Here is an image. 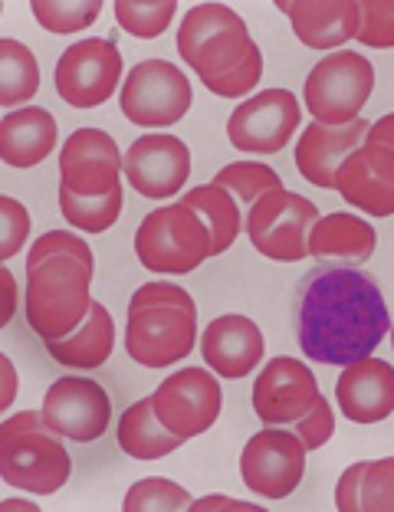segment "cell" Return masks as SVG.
<instances>
[{
    "label": "cell",
    "instance_id": "7bdbcfd3",
    "mask_svg": "<svg viewBox=\"0 0 394 512\" xmlns=\"http://www.w3.org/2000/svg\"><path fill=\"white\" fill-rule=\"evenodd\" d=\"M0 286H4V312H0V325H7L17 312V283H14V273H10L7 266L0 270Z\"/></svg>",
    "mask_w": 394,
    "mask_h": 512
},
{
    "label": "cell",
    "instance_id": "4fadbf2b",
    "mask_svg": "<svg viewBox=\"0 0 394 512\" xmlns=\"http://www.w3.org/2000/svg\"><path fill=\"white\" fill-rule=\"evenodd\" d=\"M152 404L171 434L191 440L217 424L224 394H220V381L211 368H181L158 384Z\"/></svg>",
    "mask_w": 394,
    "mask_h": 512
},
{
    "label": "cell",
    "instance_id": "7402d4cb",
    "mask_svg": "<svg viewBox=\"0 0 394 512\" xmlns=\"http://www.w3.org/2000/svg\"><path fill=\"white\" fill-rule=\"evenodd\" d=\"M280 10L293 23V33L309 50H339L358 37L362 4L358 0H283Z\"/></svg>",
    "mask_w": 394,
    "mask_h": 512
},
{
    "label": "cell",
    "instance_id": "8d00e7d4",
    "mask_svg": "<svg viewBox=\"0 0 394 512\" xmlns=\"http://www.w3.org/2000/svg\"><path fill=\"white\" fill-rule=\"evenodd\" d=\"M50 256H79L86 266H96L89 243L79 234H73V230H50V234H43L37 243H33L27 253V273L37 270V266L50 260Z\"/></svg>",
    "mask_w": 394,
    "mask_h": 512
},
{
    "label": "cell",
    "instance_id": "52a82bcc",
    "mask_svg": "<svg viewBox=\"0 0 394 512\" xmlns=\"http://www.w3.org/2000/svg\"><path fill=\"white\" fill-rule=\"evenodd\" d=\"M197 309L181 302H148L129 309L125 352L145 368H168L194 352Z\"/></svg>",
    "mask_w": 394,
    "mask_h": 512
},
{
    "label": "cell",
    "instance_id": "ba28073f",
    "mask_svg": "<svg viewBox=\"0 0 394 512\" xmlns=\"http://www.w3.org/2000/svg\"><path fill=\"white\" fill-rule=\"evenodd\" d=\"M319 220V207L296 191H270L253 201L247 214L250 243L266 260L296 263L309 256V230Z\"/></svg>",
    "mask_w": 394,
    "mask_h": 512
},
{
    "label": "cell",
    "instance_id": "8fae6325",
    "mask_svg": "<svg viewBox=\"0 0 394 512\" xmlns=\"http://www.w3.org/2000/svg\"><path fill=\"white\" fill-rule=\"evenodd\" d=\"M306 453L309 450L293 427H263L240 453V476L250 493L263 499H286L303 483Z\"/></svg>",
    "mask_w": 394,
    "mask_h": 512
},
{
    "label": "cell",
    "instance_id": "ee69618b",
    "mask_svg": "<svg viewBox=\"0 0 394 512\" xmlns=\"http://www.w3.org/2000/svg\"><path fill=\"white\" fill-rule=\"evenodd\" d=\"M365 142H375V145H388V148H394V112H388V115H381V119L368 128V138Z\"/></svg>",
    "mask_w": 394,
    "mask_h": 512
},
{
    "label": "cell",
    "instance_id": "bcb514c9",
    "mask_svg": "<svg viewBox=\"0 0 394 512\" xmlns=\"http://www.w3.org/2000/svg\"><path fill=\"white\" fill-rule=\"evenodd\" d=\"M388 335H391V345H394V325H391V332H388Z\"/></svg>",
    "mask_w": 394,
    "mask_h": 512
},
{
    "label": "cell",
    "instance_id": "83f0119b",
    "mask_svg": "<svg viewBox=\"0 0 394 512\" xmlns=\"http://www.w3.org/2000/svg\"><path fill=\"white\" fill-rule=\"evenodd\" d=\"M181 204H188L194 214H201L207 234H211V256H220L224 250H230V243H234L237 234L243 230L237 197L214 181L191 188L188 194H184Z\"/></svg>",
    "mask_w": 394,
    "mask_h": 512
},
{
    "label": "cell",
    "instance_id": "4dcf8cb0",
    "mask_svg": "<svg viewBox=\"0 0 394 512\" xmlns=\"http://www.w3.org/2000/svg\"><path fill=\"white\" fill-rule=\"evenodd\" d=\"M214 184L227 188L240 204L253 207V201H260L263 194L280 191L283 178L270 165H263V161H234V165L220 168L214 174Z\"/></svg>",
    "mask_w": 394,
    "mask_h": 512
},
{
    "label": "cell",
    "instance_id": "ab89813d",
    "mask_svg": "<svg viewBox=\"0 0 394 512\" xmlns=\"http://www.w3.org/2000/svg\"><path fill=\"white\" fill-rule=\"evenodd\" d=\"M148 302H181V306H194L191 293H184V289L175 286V283H145L142 289H135L129 309L148 306Z\"/></svg>",
    "mask_w": 394,
    "mask_h": 512
},
{
    "label": "cell",
    "instance_id": "1f68e13d",
    "mask_svg": "<svg viewBox=\"0 0 394 512\" xmlns=\"http://www.w3.org/2000/svg\"><path fill=\"white\" fill-rule=\"evenodd\" d=\"M178 14L175 0H119L115 4V20L135 40L161 37Z\"/></svg>",
    "mask_w": 394,
    "mask_h": 512
},
{
    "label": "cell",
    "instance_id": "d6986e66",
    "mask_svg": "<svg viewBox=\"0 0 394 512\" xmlns=\"http://www.w3.org/2000/svg\"><path fill=\"white\" fill-rule=\"evenodd\" d=\"M201 355L214 375L247 378L250 371L263 365L266 339L257 322L230 312V316H217L214 322H207L201 335Z\"/></svg>",
    "mask_w": 394,
    "mask_h": 512
},
{
    "label": "cell",
    "instance_id": "8992f818",
    "mask_svg": "<svg viewBox=\"0 0 394 512\" xmlns=\"http://www.w3.org/2000/svg\"><path fill=\"white\" fill-rule=\"evenodd\" d=\"M375 92V66L355 50H335L309 69L303 99L312 122L349 125L362 119L365 102Z\"/></svg>",
    "mask_w": 394,
    "mask_h": 512
},
{
    "label": "cell",
    "instance_id": "ffe728a7",
    "mask_svg": "<svg viewBox=\"0 0 394 512\" xmlns=\"http://www.w3.org/2000/svg\"><path fill=\"white\" fill-rule=\"evenodd\" d=\"M335 401L352 424L385 421L394 414V365L372 355L345 365L335 381Z\"/></svg>",
    "mask_w": 394,
    "mask_h": 512
},
{
    "label": "cell",
    "instance_id": "6da1fadb",
    "mask_svg": "<svg viewBox=\"0 0 394 512\" xmlns=\"http://www.w3.org/2000/svg\"><path fill=\"white\" fill-rule=\"evenodd\" d=\"M299 348L319 365L362 362L391 332L378 283L342 263H319L296 286Z\"/></svg>",
    "mask_w": 394,
    "mask_h": 512
},
{
    "label": "cell",
    "instance_id": "7a4b0ae2",
    "mask_svg": "<svg viewBox=\"0 0 394 512\" xmlns=\"http://www.w3.org/2000/svg\"><path fill=\"white\" fill-rule=\"evenodd\" d=\"M69 473L73 460L43 411L10 414L0 424V480L10 490L53 496L66 486Z\"/></svg>",
    "mask_w": 394,
    "mask_h": 512
},
{
    "label": "cell",
    "instance_id": "d6a6232c",
    "mask_svg": "<svg viewBox=\"0 0 394 512\" xmlns=\"http://www.w3.org/2000/svg\"><path fill=\"white\" fill-rule=\"evenodd\" d=\"M191 493L181 483L165 480V476H148L129 486L122 499L125 512H184L191 509Z\"/></svg>",
    "mask_w": 394,
    "mask_h": 512
},
{
    "label": "cell",
    "instance_id": "ac0fdd59",
    "mask_svg": "<svg viewBox=\"0 0 394 512\" xmlns=\"http://www.w3.org/2000/svg\"><path fill=\"white\" fill-rule=\"evenodd\" d=\"M335 191L368 217L394 214V148L362 142L335 174Z\"/></svg>",
    "mask_w": 394,
    "mask_h": 512
},
{
    "label": "cell",
    "instance_id": "f546056e",
    "mask_svg": "<svg viewBox=\"0 0 394 512\" xmlns=\"http://www.w3.org/2000/svg\"><path fill=\"white\" fill-rule=\"evenodd\" d=\"M122 197V184L102 197H79L60 184V214L66 217L69 227L86 230V234H106L122 214Z\"/></svg>",
    "mask_w": 394,
    "mask_h": 512
},
{
    "label": "cell",
    "instance_id": "d4e9b609",
    "mask_svg": "<svg viewBox=\"0 0 394 512\" xmlns=\"http://www.w3.org/2000/svg\"><path fill=\"white\" fill-rule=\"evenodd\" d=\"M112 348H115V319H112V312L96 299H92L86 322L79 325L73 335L46 342V352H50L53 362H60L66 368H79V371L106 365Z\"/></svg>",
    "mask_w": 394,
    "mask_h": 512
},
{
    "label": "cell",
    "instance_id": "4316f807",
    "mask_svg": "<svg viewBox=\"0 0 394 512\" xmlns=\"http://www.w3.org/2000/svg\"><path fill=\"white\" fill-rule=\"evenodd\" d=\"M119 447L129 453L132 460H161L168 453L184 447V437L171 434L155 414L152 398L135 401L129 411L119 417Z\"/></svg>",
    "mask_w": 394,
    "mask_h": 512
},
{
    "label": "cell",
    "instance_id": "e0dca14e",
    "mask_svg": "<svg viewBox=\"0 0 394 512\" xmlns=\"http://www.w3.org/2000/svg\"><path fill=\"white\" fill-rule=\"evenodd\" d=\"M312 368L296 358H273L253 381V414L270 427H293L319 398Z\"/></svg>",
    "mask_w": 394,
    "mask_h": 512
},
{
    "label": "cell",
    "instance_id": "5b68a950",
    "mask_svg": "<svg viewBox=\"0 0 394 512\" xmlns=\"http://www.w3.org/2000/svg\"><path fill=\"white\" fill-rule=\"evenodd\" d=\"M250 30L237 10L227 4H197L178 27V53L201 79L224 76L250 53Z\"/></svg>",
    "mask_w": 394,
    "mask_h": 512
},
{
    "label": "cell",
    "instance_id": "5bb4252c",
    "mask_svg": "<svg viewBox=\"0 0 394 512\" xmlns=\"http://www.w3.org/2000/svg\"><path fill=\"white\" fill-rule=\"evenodd\" d=\"M43 417L56 434L76 444H92L109 430L112 421V401L102 384L66 375L56 378L43 394Z\"/></svg>",
    "mask_w": 394,
    "mask_h": 512
},
{
    "label": "cell",
    "instance_id": "2e32d148",
    "mask_svg": "<svg viewBox=\"0 0 394 512\" xmlns=\"http://www.w3.org/2000/svg\"><path fill=\"white\" fill-rule=\"evenodd\" d=\"M125 181L148 201H168L191 178V148L178 135L148 132L125 151Z\"/></svg>",
    "mask_w": 394,
    "mask_h": 512
},
{
    "label": "cell",
    "instance_id": "cb8c5ba5",
    "mask_svg": "<svg viewBox=\"0 0 394 512\" xmlns=\"http://www.w3.org/2000/svg\"><path fill=\"white\" fill-rule=\"evenodd\" d=\"M375 247H378L375 227L365 217L355 214H326L309 230V256H319V260L329 263H342V266L368 263Z\"/></svg>",
    "mask_w": 394,
    "mask_h": 512
},
{
    "label": "cell",
    "instance_id": "30bf717a",
    "mask_svg": "<svg viewBox=\"0 0 394 512\" xmlns=\"http://www.w3.org/2000/svg\"><path fill=\"white\" fill-rule=\"evenodd\" d=\"M56 92L73 109H96L125 83L122 53L106 37H89L66 46L56 63Z\"/></svg>",
    "mask_w": 394,
    "mask_h": 512
},
{
    "label": "cell",
    "instance_id": "b9f144b4",
    "mask_svg": "<svg viewBox=\"0 0 394 512\" xmlns=\"http://www.w3.org/2000/svg\"><path fill=\"white\" fill-rule=\"evenodd\" d=\"M0 375H4V391H0V411H10L17 398V371L7 355H0Z\"/></svg>",
    "mask_w": 394,
    "mask_h": 512
},
{
    "label": "cell",
    "instance_id": "9a60e30c",
    "mask_svg": "<svg viewBox=\"0 0 394 512\" xmlns=\"http://www.w3.org/2000/svg\"><path fill=\"white\" fill-rule=\"evenodd\" d=\"M125 151L102 128H76L60 148V184L79 197H102L122 184Z\"/></svg>",
    "mask_w": 394,
    "mask_h": 512
},
{
    "label": "cell",
    "instance_id": "f35d334b",
    "mask_svg": "<svg viewBox=\"0 0 394 512\" xmlns=\"http://www.w3.org/2000/svg\"><path fill=\"white\" fill-rule=\"evenodd\" d=\"M293 430L299 434V440L306 444V450H319L326 447L332 434H335V414H332V404L322 398H316V404L309 407V411L299 417V421L293 424Z\"/></svg>",
    "mask_w": 394,
    "mask_h": 512
},
{
    "label": "cell",
    "instance_id": "d590c367",
    "mask_svg": "<svg viewBox=\"0 0 394 512\" xmlns=\"http://www.w3.org/2000/svg\"><path fill=\"white\" fill-rule=\"evenodd\" d=\"M355 40L372 50H394V0H365Z\"/></svg>",
    "mask_w": 394,
    "mask_h": 512
},
{
    "label": "cell",
    "instance_id": "e575fe53",
    "mask_svg": "<svg viewBox=\"0 0 394 512\" xmlns=\"http://www.w3.org/2000/svg\"><path fill=\"white\" fill-rule=\"evenodd\" d=\"M260 76H263V53H260V46L253 43L250 53H247V60H243L240 66H234L224 76L201 79V83L211 89L214 96H220V99H243V96H250V92L257 89Z\"/></svg>",
    "mask_w": 394,
    "mask_h": 512
},
{
    "label": "cell",
    "instance_id": "f6af8a7d",
    "mask_svg": "<svg viewBox=\"0 0 394 512\" xmlns=\"http://www.w3.org/2000/svg\"><path fill=\"white\" fill-rule=\"evenodd\" d=\"M0 509H27V512H37V503L33 499H4Z\"/></svg>",
    "mask_w": 394,
    "mask_h": 512
},
{
    "label": "cell",
    "instance_id": "74e56055",
    "mask_svg": "<svg viewBox=\"0 0 394 512\" xmlns=\"http://www.w3.org/2000/svg\"><path fill=\"white\" fill-rule=\"evenodd\" d=\"M27 234H30L27 207L14 201V197L0 194V260L17 256V250L27 243Z\"/></svg>",
    "mask_w": 394,
    "mask_h": 512
},
{
    "label": "cell",
    "instance_id": "f1b7e54d",
    "mask_svg": "<svg viewBox=\"0 0 394 512\" xmlns=\"http://www.w3.org/2000/svg\"><path fill=\"white\" fill-rule=\"evenodd\" d=\"M40 89V63L30 46L20 40L0 37V106L14 112L17 106L37 96Z\"/></svg>",
    "mask_w": 394,
    "mask_h": 512
},
{
    "label": "cell",
    "instance_id": "3957f363",
    "mask_svg": "<svg viewBox=\"0 0 394 512\" xmlns=\"http://www.w3.org/2000/svg\"><path fill=\"white\" fill-rule=\"evenodd\" d=\"M92 266L79 256H50L27 273V322L43 342L73 335L92 309Z\"/></svg>",
    "mask_w": 394,
    "mask_h": 512
},
{
    "label": "cell",
    "instance_id": "44dd1931",
    "mask_svg": "<svg viewBox=\"0 0 394 512\" xmlns=\"http://www.w3.org/2000/svg\"><path fill=\"white\" fill-rule=\"evenodd\" d=\"M368 138V122L355 119L349 125H322L312 122L296 142V168L299 174L316 184V188L335 191V174H339L342 161Z\"/></svg>",
    "mask_w": 394,
    "mask_h": 512
},
{
    "label": "cell",
    "instance_id": "60d3db41",
    "mask_svg": "<svg viewBox=\"0 0 394 512\" xmlns=\"http://www.w3.org/2000/svg\"><path fill=\"white\" fill-rule=\"evenodd\" d=\"M194 512H260L257 503H247V499H230V496H201L191 503Z\"/></svg>",
    "mask_w": 394,
    "mask_h": 512
},
{
    "label": "cell",
    "instance_id": "836d02e7",
    "mask_svg": "<svg viewBox=\"0 0 394 512\" xmlns=\"http://www.w3.org/2000/svg\"><path fill=\"white\" fill-rule=\"evenodd\" d=\"M33 20L50 33H79L102 14L99 0H33Z\"/></svg>",
    "mask_w": 394,
    "mask_h": 512
},
{
    "label": "cell",
    "instance_id": "484cf974",
    "mask_svg": "<svg viewBox=\"0 0 394 512\" xmlns=\"http://www.w3.org/2000/svg\"><path fill=\"white\" fill-rule=\"evenodd\" d=\"M335 509L394 512V457L375 463H352L335 486Z\"/></svg>",
    "mask_w": 394,
    "mask_h": 512
},
{
    "label": "cell",
    "instance_id": "603a6c76",
    "mask_svg": "<svg viewBox=\"0 0 394 512\" xmlns=\"http://www.w3.org/2000/svg\"><path fill=\"white\" fill-rule=\"evenodd\" d=\"M56 119L40 106H23L0 119V158L10 168H33L53 155Z\"/></svg>",
    "mask_w": 394,
    "mask_h": 512
},
{
    "label": "cell",
    "instance_id": "9c48e42d",
    "mask_svg": "<svg viewBox=\"0 0 394 512\" xmlns=\"http://www.w3.org/2000/svg\"><path fill=\"white\" fill-rule=\"evenodd\" d=\"M194 92L188 76L168 60H145L125 73L119 89L122 115L142 128H168L188 115Z\"/></svg>",
    "mask_w": 394,
    "mask_h": 512
},
{
    "label": "cell",
    "instance_id": "277c9868",
    "mask_svg": "<svg viewBox=\"0 0 394 512\" xmlns=\"http://www.w3.org/2000/svg\"><path fill=\"white\" fill-rule=\"evenodd\" d=\"M135 256L145 270L181 276L211 260V234L188 204H165L138 224Z\"/></svg>",
    "mask_w": 394,
    "mask_h": 512
},
{
    "label": "cell",
    "instance_id": "7c38bea8",
    "mask_svg": "<svg viewBox=\"0 0 394 512\" xmlns=\"http://www.w3.org/2000/svg\"><path fill=\"white\" fill-rule=\"evenodd\" d=\"M303 125V106L289 89H263L243 99L227 119V138L237 151L276 155Z\"/></svg>",
    "mask_w": 394,
    "mask_h": 512
}]
</instances>
